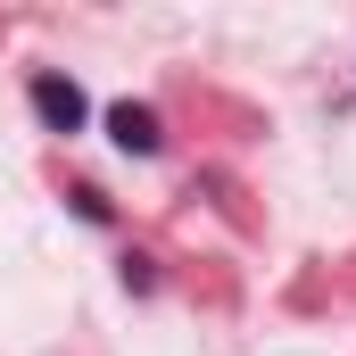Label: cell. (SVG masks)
Listing matches in <instances>:
<instances>
[{"mask_svg":"<svg viewBox=\"0 0 356 356\" xmlns=\"http://www.w3.org/2000/svg\"><path fill=\"white\" fill-rule=\"evenodd\" d=\"M25 91H33V116H42L50 133H83V116H91V108H83V91L67 83V75H50V67H42Z\"/></svg>","mask_w":356,"mask_h":356,"instance_id":"1","label":"cell"},{"mask_svg":"<svg viewBox=\"0 0 356 356\" xmlns=\"http://www.w3.org/2000/svg\"><path fill=\"white\" fill-rule=\"evenodd\" d=\"M108 141H116L124 158H158V141H166V133H158V116H149V108L116 99V108H108Z\"/></svg>","mask_w":356,"mask_h":356,"instance_id":"2","label":"cell"}]
</instances>
